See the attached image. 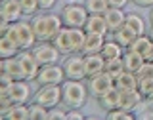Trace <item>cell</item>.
I'll return each instance as SVG.
<instances>
[{
    "label": "cell",
    "instance_id": "1",
    "mask_svg": "<svg viewBox=\"0 0 153 120\" xmlns=\"http://www.w3.org/2000/svg\"><path fill=\"white\" fill-rule=\"evenodd\" d=\"M31 25L35 29L36 40H52L57 32L63 27V21H61L59 13H52V12H38L36 15L31 17Z\"/></svg>",
    "mask_w": 153,
    "mask_h": 120
},
{
    "label": "cell",
    "instance_id": "2",
    "mask_svg": "<svg viewBox=\"0 0 153 120\" xmlns=\"http://www.w3.org/2000/svg\"><path fill=\"white\" fill-rule=\"evenodd\" d=\"M90 97L88 86L84 84V80H71L65 78V82L61 84V103L67 109H82L86 101Z\"/></svg>",
    "mask_w": 153,
    "mask_h": 120
},
{
    "label": "cell",
    "instance_id": "3",
    "mask_svg": "<svg viewBox=\"0 0 153 120\" xmlns=\"http://www.w3.org/2000/svg\"><path fill=\"white\" fill-rule=\"evenodd\" d=\"M6 35L19 46V50H31V48L38 42L31 21H25V19H19V21L10 23Z\"/></svg>",
    "mask_w": 153,
    "mask_h": 120
},
{
    "label": "cell",
    "instance_id": "4",
    "mask_svg": "<svg viewBox=\"0 0 153 120\" xmlns=\"http://www.w3.org/2000/svg\"><path fill=\"white\" fill-rule=\"evenodd\" d=\"M59 15H61V21H63L65 27H71V29L79 27V29H82L90 13H88V10H86L84 2L79 4V2H75V0H69L67 4H63Z\"/></svg>",
    "mask_w": 153,
    "mask_h": 120
},
{
    "label": "cell",
    "instance_id": "5",
    "mask_svg": "<svg viewBox=\"0 0 153 120\" xmlns=\"http://www.w3.org/2000/svg\"><path fill=\"white\" fill-rule=\"evenodd\" d=\"M33 101L44 105L46 109L61 105V84H44L38 86V90L33 93Z\"/></svg>",
    "mask_w": 153,
    "mask_h": 120
},
{
    "label": "cell",
    "instance_id": "6",
    "mask_svg": "<svg viewBox=\"0 0 153 120\" xmlns=\"http://www.w3.org/2000/svg\"><path fill=\"white\" fill-rule=\"evenodd\" d=\"M33 55L36 57V61L42 65H52V63H59L61 59V52L54 46L52 40H42V42H36L35 46L31 48Z\"/></svg>",
    "mask_w": 153,
    "mask_h": 120
},
{
    "label": "cell",
    "instance_id": "7",
    "mask_svg": "<svg viewBox=\"0 0 153 120\" xmlns=\"http://www.w3.org/2000/svg\"><path fill=\"white\" fill-rule=\"evenodd\" d=\"M65 71V76L71 80H86V67H84V55L82 54H69L61 61Z\"/></svg>",
    "mask_w": 153,
    "mask_h": 120
},
{
    "label": "cell",
    "instance_id": "8",
    "mask_svg": "<svg viewBox=\"0 0 153 120\" xmlns=\"http://www.w3.org/2000/svg\"><path fill=\"white\" fill-rule=\"evenodd\" d=\"M65 78H67V76H65L63 65L52 63V65H42L40 67L35 82H38V86H44V84H63Z\"/></svg>",
    "mask_w": 153,
    "mask_h": 120
},
{
    "label": "cell",
    "instance_id": "9",
    "mask_svg": "<svg viewBox=\"0 0 153 120\" xmlns=\"http://www.w3.org/2000/svg\"><path fill=\"white\" fill-rule=\"evenodd\" d=\"M88 82H86V86H88V92L92 97L98 99L100 95H103L105 92H109V90L115 86V78L113 76H109L107 73H98L94 76H90V78H86Z\"/></svg>",
    "mask_w": 153,
    "mask_h": 120
},
{
    "label": "cell",
    "instance_id": "10",
    "mask_svg": "<svg viewBox=\"0 0 153 120\" xmlns=\"http://www.w3.org/2000/svg\"><path fill=\"white\" fill-rule=\"evenodd\" d=\"M17 59H19V63H21L25 80H29V82L36 80V74H38V71H40V63H38L36 57L33 55V52L31 50H19Z\"/></svg>",
    "mask_w": 153,
    "mask_h": 120
},
{
    "label": "cell",
    "instance_id": "11",
    "mask_svg": "<svg viewBox=\"0 0 153 120\" xmlns=\"http://www.w3.org/2000/svg\"><path fill=\"white\" fill-rule=\"evenodd\" d=\"M8 95L13 103H29V99H31L29 80H13V84L8 90Z\"/></svg>",
    "mask_w": 153,
    "mask_h": 120
},
{
    "label": "cell",
    "instance_id": "12",
    "mask_svg": "<svg viewBox=\"0 0 153 120\" xmlns=\"http://www.w3.org/2000/svg\"><path fill=\"white\" fill-rule=\"evenodd\" d=\"M143 101V95L140 93V90H124L121 92V99H119V107L124 111H136L140 107V103Z\"/></svg>",
    "mask_w": 153,
    "mask_h": 120
},
{
    "label": "cell",
    "instance_id": "13",
    "mask_svg": "<svg viewBox=\"0 0 153 120\" xmlns=\"http://www.w3.org/2000/svg\"><path fill=\"white\" fill-rule=\"evenodd\" d=\"M82 29H84L86 32H94V35H103V36L109 32L103 13H90Z\"/></svg>",
    "mask_w": 153,
    "mask_h": 120
},
{
    "label": "cell",
    "instance_id": "14",
    "mask_svg": "<svg viewBox=\"0 0 153 120\" xmlns=\"http://www.w3.org/2000/svg\"><path fill=\"white\" fill-rule=\"evenodd\" d=\"M84 55V54H82ZM84 67H86V78L103 73L105 71V59L102 54H86L84 55Z\"/></svg>",
    "mask_w": 153,
    "mask_h": 120
},
{
    "label": "cell",
    "instance_id": "15",
    "mask_svg": "<svg viewBox=\"0 0 153 120\" xmlns=\"http://www.w3.org/2000/svg\"><path fill=\"white\" fill-rule=\"evenodd\" d=\"M105 23H107L109 32H115L117 29H121L124 25V19H126V13L123 12V8H107V12L103 13Z\"/></svg>",
    "mask_w": 153,
    "mask_h": 120
},
{
    "label": "cell",
    "instance_id": "16",
    "mask_svg": "<svg viewBox=\"0 0 153 120\" xmlns=\"http://www.w3.org/2000/svg\"><path fill=\"white\" fill-rule=\"evenodd\" d=\"M54 46L61 52V55H69L73 54V46H71V35H69V27H61V31L52 38Z\"/></svg>",
    "mask_w": 153,
    "mask_h": 120
},
{
    "label": "cell",
    "instance_id": "17",
    "mask_svg": "<svg viewBox=\"0 0 153 120\" xmlns=\"http://www.w3.org/2000/svg\"><path fill=\"white\" fill-rule=\"evenodd\" d=\"M119 99H121V90H119L117 86H113L109 92H105L103 95H100L98 103H100V107L107 113V111H111V109L119 107Z\"/></svg>",
    "mask_w": 153,
    "mask_h": 120
},
{
    "label": "cell",
    "instance_id": "18",
    "mask_svg": "<svg viewBox=\"0 0 153 120\" xmlns=\"http://www.w3.org/2000/svg\"><path fill=\"white\" fill-rule=\"evenodd\" d=\"M0 10H2L4 15H6L12 23L25 17L21 6H19V0H2V2H0Z\"/></svg>",
    "mask_w": 153,
    "mask_h": 120
},
{
    "label": "cell",
    "instance_id": "19",
    "mask_svg": "<svg viewBox=\"0 0 153 120\" xmlns=\"http://www.w3.org/2000/svg\"><path fill=\"white\" fill-rule=\"evenodd\" d=\"M105 44V36L103 35H94V32H86V40H84V48L82 54H100L102 48Z\"/></svg>",
    "mask_w": 153,
    "mask_h": 120
},
{
    "label": "cell",
    "instance_id": "20",
    "mask_svg": "<svg viewBox=\"0 0 153 120\" xmlns=\"http://www.w3.org/2000/svg\"><path fill=\"white\" fill-rule=\"evenodd\" d=\"M143 55L142 54H138V52H134V50H124V54H123V63H124V71H130V73H136L138 69L143 65Z\"/></svg>",
    "mask_w": 153,
    "mask_h": 120
},
{
    "label": "cell",
    "instance_id": "21",
    "mask_svg": "<svg viewBox=\"0 0 153 120\" xmlns=\"http://www.w3.org/2000/svg\"><path fill=\"white\" fill-rule=\"evenodd\" d=\"M2 73H6L10 78H13V80H25V76H23V69H21V63H19L17 55L4 59V69H2Z\"/></svg>",
    "mask_w": 153,
    "mask_h": 120
},
{
    "label": "cell",
    "instance_id": "22",
    "mask_svg": "<svg viewBox=\"0 0 153 120\" xmlns=\"http://www.w3.org/2000/svg\"><path fill=\"white\" fill-rule=\"evenodd\" d=\"M115 86H117L121 92L124 90H138V78L136 73H130V71H123L121 74L115 78Z\"/></svg>",
    "mask_w": 153,
    "mask_h": 120
},
{
    "label": "cell",
    "instance_id": "23",
    "mask_svg": "<svg viewBox=\"0 0 153 120\" xmlns=\"http://www.w3.org/2000/svg\"><path fill=\"white\" fill-rule=\"evenodd\" d=\"M124 50H126V48H123L119 42L105 40V44H103V48H102V52H100V54L103 55L105 61H109V59H119V57H123Z\"/></svg>",
    "mask_w": 153,
    "mask_h": 120
},
{
    "label": "cell",
    "instance_id": "24",
    "mask_svg": "<svg viewBox=\"0 0 153 120\" xmlns=\"http://www.w3.org/2000/svg\"><path fill=\"white\" fill-rule=\"evenodd\" d=\"M111 35H113V40H115V42H119V44H121L123 48H128V46H130L132 42H134V38L138 36L128 25H123L121 29H117L115 32H111Z\"/></svg>",
    "mask_w": 153,
    "mask_h": 120
},
{
    "label": "cell",
    "instance_id": "25",
    "mask_svg": "<svg viewBox=\"0 0 153 120\" xmlns=\"http://www.w3.org/2000/svg\"><path fill=\"white\" fill-rule=\"evenodd\" d=\"M19 54V46L12 40L8 35L0 36V57L2 59H8V57H13Z\"/></svg>",
    "mask_w": 153,
    "mask_h": 120
},
{
    "label": "cell",
    "instance_id": "26",
    "mask_svg": "<svg viewBox=\"0 0 153 120\" xmlns=\"http://www.w3.org/2000/svg\"><path fill=\"white\" fill-rule=\"evenodd\" d=\"M69 35H71V46H73V54H82L84 40H86V31L79 27H69Z\"/></svg>",
    "mask_w": 153,
    "mask_h": 120
},
{
    "label": "cell",
    "instance_id": "27",
    "mask_svg": "<svg viewBox=\"0 0 153 120\" xmlns=\"http://www.w3.org/2000/svg\"><path fill=\"white\" fill-rule=\"evenodd\" d=\"M124 25H128L138 36H140V35H146V21H143V17L138 15V13H126Z\"/></svg>",
    "mask_w": 153,
    "mask_h": 120
},
{
    "label": "cell",
    "instance_id": "28",
    "mask_svg": "<svg viewBox=\"0 0 153 120\" xmlns=\"http://www.w3.org/2000/svg\"><path fill=\"white\" fill-rule=\"evenodd\" d=\"M8 120H29V107L27 103H13L12 109L6 113Z\"/></svg>",
    "mask_w": 153,
    "mask_h": 120
},
{
    "label": "cell",
    "instance_id": "29",
    "mask_svg": "<svg viewBox=\"0 0 153 120\" xmlns=\"http://www.w3.org/2000/svg\"><path fill=\"white\" fill-rule=\"evenodd\" d=\"M151 44H153V40L149 38V35H140V36L134 38V42L128 46V50H134V52H138V54L143 55L147 50H149Z\"/></svg>",
    "mask_w": 153,
    "mask_h": 120
},
{
    "label": "cell",
    "instance_id": "30",
    "mask_svg": "<svg viewBox=\"0 0 153 120\" xmlns=\"http://www.w3.org/2000/svg\"><path fill=\"white\" fill-rule=\"evenodd\" d=\"M27 107H29V120H48V109L44 105L31 101L27 103Z\"/></svg>",
    "mask_w": 153,
    "mask_h": 120
},
{
    "label": "cell",
    "instance_id": "31",
    "mask_svg": "<svg viewBox=\"0 0 153 120\" xmlns=\"http://www.w3.org/2000/svg\"><path fill=\"white\" fill-rule=\"evenodd\" d=\"M124 71V63H123V57H119V59H109L105 61V73L109 76H113V78H117L119 74H121Z\"/></svg>",
    "mask_w": 153,
    "mask_h": 120
},
{
    "label": "cell",
    "instance_id": "32",
    "mask_svg": "<svg viewBox=\"0 0 153 120\" xmlns=\"http://www.w3.org/2000/svg\"><path fill=\"white\" fill-rule=\"evenodd\" d=\"M84 6L88 13H105L109 8L107 0H84Z\"/></svg>",
    "mask_w": 153,
    "mask_h": 120
},
{
    "label": "cell",
    "instance_id": "33",
    "mask_svg": "<svg viewBox=\"0 0 153 120\" xmlns=\"http://www.w3.org/2000/svg\"><path fill=\"white\" fill-rule=\"evenodd\" d=\"M105 116H107L109 120H134V118H136V114H134L132 111H124V109L117 107V109L107 111V113H105Z\"/></svg>",
    "mask_w": 153,
    "mask_h": 120
},
{
    "label": "cell",
    "instance_id": "34",
    "mask_svg": "<svg viewBox=\"0 0 153 120\" xmlns=\"http://www.w3.org/2000/svg\"><path fill=\"white\" fill-rule=\"evenodd\" d=\"M19 6H21L25 17H33V15H36V13L40 12L38 0H19Z\"/></svg>",
    "mask_w": 153,
    "mask_h": 120
},
{
    "label": "cell",
    "instance_id": "35",
    "mask_svg": "<svg viewBox=\"0 0 153 120\" xmlns=\"http://www.w3.org/2000/svg\"><path fill=\"white\" fill-rule=\"evenodd\" d=\"M65 118H67V107L63 103L48 109V120H65Z\"/></svg>",
    "mask_w": 153,
    "mask_h": 120
},
{
    "label": "cell",
    "instance_id": "36",
    "mask_svg": "<svg viewBox=\"0 0 153 120\" xmlns=\"http://www.w3.org/2000/svg\"><path fill=\"white\" fill-rule=\"evenodd\" d=\"M138 90H140V93L143 95V97H149V95H153V76L138 80Z\"/></svg>",
    "mask_w": 153,
    "mask_h": 120
},
{
    "label": "cell",
    "instance_id": "37",
    "mask_svg": "<svg viewBox=\"0 0 153 120\" xmlns=\"http://www.w3.org/2000/svg\"><path fill=\"white\" fill-rule=\"evenodd\" d=\"M153 76V61H143V65L136 71V78L142 80V78H149Z\"/></svg>",
    "mask_w": 153,
    "mask_h": 120
},
{
    "label": "cell",
    "instance_id": "38",
    "mask_svg": "<svg viewBox=\"0 0 153 120\" xmlns=\"http://www.w3.org/2000/svg\"><path fill=\"white\" fill-rule=\"evenodd\" d=\"M12 105H13V101L10 99L8 93H0V114H2L4 118H6V113L12 109Z\"/></svg>",
    "mask_w": 153,
    "mask_h": 120
},
{
    "label": "cell",
    "instance_id": "39",
    "mask_svg": "<svg viewBox=\"0 0 153 120\" xmlns=\"http://www.w3.org/2000/svg\"><path fill=\"white\" fill-rule=\"evenodd\" d=\"M12 84H13V78H10L6 73H0V93H8Z\"/></svg>",
    "mask_w": 153,
    "mask_h": 120
},
{
    "label": "cell",
    "instance_id": "40",
    "mask_svg": "<svg viewBox=\"0 0 153 120\" xmlns=\"http://www.w3.org/2000/svg\"><path fill=\"white\" fill-rule=\"evenodd\" d=\"M10 23H12V21H10V19H8L6 15H4V12L0 10V36H2V35H6V31H8Z\"/></svg>",
    "mask_w": 153,
    "mask_h": 120
},
{
    "label": "cell",
    "instance_id": "41",
    "mask_svg": "<svg viewBox=\"0 0 153 120\" xmlns=\"http://www.w3.org/2000/svg\"><path fill=\"white\" fill-rule=\"evenodd\" d=\"M84 114L80 113V109H67V118L65 120H82Z\"/></svg>",
    "mask_w": 153,
    "mask_h": 120
},
{
    "label": "cell",
    "instance_id": "42",
    "mask_svg": "<svg viewBox=\"0 0 153 120\" xmlns=\"http://www.w3.org/2000/svg\"><path fill=\"white\" fill-rule=\"evenodd\" d=\"M57 4V0H38V6H40V12H50Z\"/></svg>",
    "mask_w": 153,
    "mask_h": 120
},
{
    "label": "cell",
    "instance_id": "43",
    "mask_svg": "<svg viewBox=\"0 0 153 120\" xmlns=\"http://www.w3.org/2000/svg\"><path fill=\"white\" fill-rule=\"evenodd\" d=\"M130 2V0H107V4H109V8H123Z\"/></svg>",
    "mask_w": 153,
    "mask_h": 120
},
{
    "label": "cell",
    "instance_id": "44",
    "mask_svg": "<svg viewBox=\"0 0 153 120\" xmlns=\"http://www.w3.org/2000/svg\"><path fill=\"white\" fill-rule=\"evenodd\" d=\"M132 2L140 8H151L153 6V0H132Z\"/></svg>",
    "mask_w": 153,
    "mask_h": 120
},
{
    "label": "cell",
    "instance_id": "45",
    "mask_svg": "<svg viewBox=\"0 0 153 120\" xmlns=\"http://www.w3.org/2000/svg\"><path fill=\"white\" fill-rule=\"evenodd\" d=\"M143 59H146V61H153V44L149 46V50L143 54Z\"/></svg>",
    "mask_w": 153,
    "mask_h": 120
},
{
    "label": "cell",
    "instance_id": "46",
    "mask_svg": "<svg viewBox=\"0 0 153 120\" xmlns=\"http://www.w3.org/2000/svg\"><path fill=\"white\" fill-rule=\"evenodd\" d=\"M147 99V105H149V111L153 113V95H149V97H146Z\"/></svg>",
    "mask_w": 153,
    "mask_h": 120
},
{
    "label": "cell",
    "instance_id": "47",
    "mask_svg": "<svg viewBox=\"0 0 153 120\" xmlns=\"http://www.w3.org/2000/svg\"><path fill=\"white\" fill-rule=\"evenodd\" d=\"M149 23H151V27H153V6L149 8Z\"/></svg>",
    "mask_w": 153,
    "mask_h": 120
},
{
    "label": "cell",
    "instance_id": "48",
    "mask_svg": "<svg viewBox=\"0 0 153 120\" xmlns=\"http://www.w3.org/2000/svg\"><path fill=\"white\" fill-rule=\"evenodd\" d=\"M2 69H4V59L0 57V73H2Z\"/></svg>",
    "mask_w": 153,
    "mask_h": 120
},
{
    "label": "cell",
    "instance_id": "49",
    "mask_svg": "<svg viewBox=\"0 0 153 120\" xmlns=\"http://www.w3.org/2000/svg\"><path fill=\"white\" fill-rule=\"evenodd\" d=\"M149 38H151V40H153V27L149 29Z\"/></svg>",
    "mask_w": 153,
    "mask_h": 120
},
{
    "label": "cell",
    "instance_id": "50",
    "mask_svg": "<svg viewBox=\"0 0 153 120\" xmlns=\"http://www.w3.org/2000/svg\"><path fill=\"white\" fill-rule=\"evenodd\" d=\"M2 118H4V116H2V114H0V120H2Z\"/></svg>",
    "mask_w": 153,
    "mask_h": 120
},
{
    "label": "cell",
    "instance_id": "51",
    "mask_svg": "<svg viewBox=\"0 0 153 120\" xmlns=\"http://www.w3.org/2000/svg\"><path fill=\"white\" fill-rule=\"evenodd\" d=\"M0 2H2V0H0Z\"/></svg>",
    "mask_w": 153,
    "mask_h": 120
}]
</instances>
